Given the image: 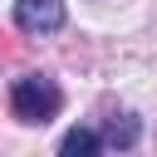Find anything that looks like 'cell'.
<instances>
[{
  "label": "cell",
  "instance_id": "obj_1",
  "mask_svg": "<svg viewBox=\"0 0 157 157\" xmlns=\"http://www.w3.org/2000/svg\"><path fill=\"white\" fill-rule=\"evenodd\" d=\"M59 108H64V88L49 74H20L10 83V113L20 123H49L59 118Z\"/></svg>",
  "mask_w": 157,
  "mask_h": 157
},
{
  "label": "cell",
  "instance_id": "obj_2",
  "mask_svg": "<svg viewBox=\"0 0 157 157\" xmlns=\"http://www.w3.org/2000/svg\"><path fill=\"white\" fill-rule=\"evenodd\" d=\"M64 20H69L64 0H15V29L20 34L44 39V34H59Z\"/></svg>",
  "mask_w": 157,
  "mask_h": 157
},
{
  "label": "cell",
  "instance_id": "obj_3",
  "mask_svg": "<svg viewBox=\"0 0 157 157\" xmlns=\"http://www.w3.org/2000/svg\"><path fill=\"white\" fill-rule=\"evenodd\" d=\"M103 152H128V147H137V137H142V123L132 118V113H123V118H113L103 132Z\"/></svg>",
  "mask_w": 157,
  "mask_h": 157
},
{
  "label": "cell",
  "instance_id": "obj_4",
  "mask_svg": "<svg viewBox=\"0 0 157 157\" xmlns=\"http://www.w3.org/2000/svg\"><path fill=\"white\" fill-rule=\"evenodd\" d=\"M98 152H103L98 128H69L59 137V157H98Z\"/></svg>",
  "mask_w": 157,
  "mask_h": 157
}]
</instances>
